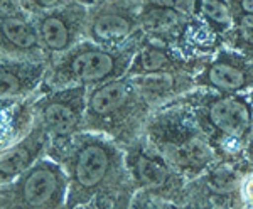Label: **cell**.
I'll return each instance as SVG.
<instances>
[{
  "mask_svg": "<svg viewBox=\"0 0 253 209\" xmlns=\"http://www.w3.org/2000/svg\"><path fill=\"white\" fill-rule=\"evenodd\" d=\"M22 2L27 9L41 14V12H47L52 9H58V7L68 5V3L78 2V0H22Z\"/></svg>",
  "mask_w": 253,
  "mask_h": 209,
  "instance_id": "cell-16",
  "label": "cell"
},
{
  "mask_svg": "<svg viewBox=\"0 0 253 209\" xmlns=\"http://www.w3.org/2000/svg\"><path fill=\"white\" fill-rule=\"evenodd\" d=\"M231 9L240 15H243L245 19H248V22H253V0H230Z\"/></svg>",
  "mask_w": 253,
  "mask_h": 209,
  "instance_id": "cell-17",
  "label": "cell"
},
{
  "mask_svg": "<svg viewBox=\"0 0 253 209\" xmlns=\"http://www.w3.org/2000/svg\"><path fill=\"white\" fill-rule=\"evenodd\" d=\"M199 10L211 26L228 29L233 24V9L230 0H199Z\"/></svg>",
  "mask_w": 253,
  "mask_h": 209,
  "instance_id": "cell-13",
  "label": "cell"
},
{
  "mask_svg": "<svg viewBox=\"0 0 253 209\" xmlns=\"http://www.w3.org/2000/svg\"><path fill=\"white\" fill-rule=\"evenodd\" d=\"M113 161V150L105 142L98 138L80 140L69 159V170L75 187L83 192L96 189L112 172Z\"/></svg>",
  "mask_w": 253,
  "mask_h": 209,
  "instance_id": "cell-3",
  "label": "cell"
},
{
  "mask_svg": "<svg viewBox=\"0 0 253 209\" xmlns=\"http://www.w3.org/2000/svg\"><path fill=\"white\" fill-rule=\"evenodd\" d=\"M133 88L124 80H112L100 84L88 98V115L95 122H113L128 106Z\"/></svg>",
  "mask_w": 253,
  "mask_h": 209,
  "instance_id": "cell-10",
  "label": "cell"
},
{
  "mask_svg": "<svg viewBox=\"0 0 253 209\" xmlns=\"http://www.w3.org/2000/svg\"><path fill=\"white\" fill-rule=\"evenodd\" d=\"M81 106L83 96L81 89H66V91L54 93L44 101L38 103L39 124L52 137H69L81 122Z\"/></svg>",
  "mask_w": 253,
  "mask_h": 209,
  "instance_id": "cell-6",
  "label": "cell"
},
{
  "mask_svg": "<svg viewBox=\"0 0 253 209\" xmlns=\"http://www.w3.org/2000/svg\"><path fill=\"white\" fill-rule=\"evenodd\" d=\"M208 83L223 91H238L247 83V76L238 66L228 63H214L206 73Z\"/></svg>",
  "mask_w": 253,
  "mask_h": 209,
  "instance_id": "cell-12",
  "label": "cell"
},
{
  "mask_svg": "<svg viewBox=\"0 0 253 209\" xmlns=\"http://www.w3.org/2000/svg\"><path fill=\"white\" fill-rule=\"evenodd\" d=\"M169 63V57L162 49L147 46L137 54L133 61L132 73H140V75H150V73H161V69Z\"/></svg>",
  "mask_w": 253,
  "mask_h": 209,
  "instance_id": "cell-14",
  "label": "cell"
},
{
  "mask_svg": "<svg viewBox=\"0 0 253 209\" xmlns=\"http://www.w3.org/2000/svg\"><path fill=\"white\" fill-rule=\"evenodd\" d=\"M86 19V7L80 2L58 7L36 15V29L41 39V44L47 52H64Z\"/></svg>",
  "mask_w": 253,
  "mask_h": 209,
  "instance_id": "cell-4",
  "label": "cell"
},
{
  "mask_svg": "<svg viewBox=\"0 0 253 209\" xmlns=\"http://www.w3.org/2000/svg\"><path fill=\"white\" fill-rule=\"evenodd\" d=\"M44 54L34 20L26 14H0V59L39 61Z\"/></svg>",
  "mask_w": 253,
  "mask_h": 209,
  "instance_id": "cell-5",
  "label": "cell"
},
{
  "mask_svg": "<svg viewBox=\"0 0 253 209\" xmlns=\"http://www.w3.org/2000/svg\"><path fill=\"white\" fill-rule=\"evenodd\" d=\"M22 0H0V14H19Z\"/></svg>",
  "mask_w": 253,
  "mask_h": 209,
  "instance_id": "cell-18",
  "label": "cell"
},
{
  "mask_svg": "<svg viewBox=\"0 0 253 209\" xmlns=\"http://www.w3.org/2000/svg\"><path fill=\"white\" fill-rule=\"evenodd\" d=\"M47 142V132L42 125H36L26 137L0 152V184L19 177L39 161Z\"/></svg>",
  "mask_w": 253,
  "mask_h": 209,
  "instance_id": "cell-8",
  "label": "cell"
},
{
  "mask_svg": "<svg viewBox=\"0 0 253 209\" xmlns=\"http://www.w3.org/2000/svg\"><path fill=\"white\" fill-rule=\"evenodd\" d=\"M210 122L228 137L240 138L250 130L252 113L242 98H223L214 101L208 112Z\"/></svg>",
  "mask_w": 253,
  "mask_h": 209,
  "instance_id": "cell-11",
  "label": "cell"
},
{
  "mask_svg": "<svg viewBox=\"0 0 253 209\" xmlns=\"http://www.w3.org/2000/svg\"><path fill=\"white\" fill-rule=\"evenodd\" d=\"M125 61L115 51L107 47L84 44L69 51L64 59L56 66L51 75L49 83H81L95 84L107 83L113 76H117L125 66Z\"/></svg>",
  "mask_w": 253,
  "mask_h": 209,
  "instance_id": "cell-2",
  "label": "cell"
},
{
  "mask_svg": "<svg viewBox=\"0 0 253 209\" xmlns=\"http://www.w3.org/2000/svg\"><path fill=\"white\" fill-rule=\"evenodd\" d=\"M133 167H135L137 177L140 179L145 186H149V187L164 186V182L167 179V172L159 162L145 157V155H137L135 162H133Z\"/></svg>",
  "mask_w": 253,
  "mask_h": 209,
  "instance_id": "cell-15",
  "label": "cell"
},
{
  "mask_svg": "<svg viewBox=\"0 0 253 209\" xmlns=\"http://www.w3.org/2000/svg\"><path fill=\"white\" fill-rule=\"evenodd\" d=\"M64 184L59 166L39 159L19 177L0 184V209H58Z\"/></svg>",
  "mask_w": 253,
  "mask_h": 209,
  "instance_id": "cell-1",
  "label": "cell"
},
{
  "mask_svg": "<svg viewBox=\"0 0 253 209\" xmlns=\"http://www.w3.org/2000/svg\"><path fill=\"white\" fill-rule=\"evenodd\" d=\"M44 76L42 61L0 59V105H14L29 95Z\"/></svg>",
  "mask_w": 253,
  "mask_h": 209,
  "instance_id": "cell-7",
  "label": "cell"
},
{
  "mask_svg": "<svg viewBox=\"0 0 253 209\" xmlns=\"http://www.w3.org/2000/svg\"><path fill=\"white\" fill-rule=\"evenodd\" d=\"M248 140H250V143H252V147H253V120H252L250 130H248Z\"/></svg>",
  "mask_w": 253,
  "mask_h": 209,
  "instance_id": "cell-19",
  "label": "cell"
},
{
  "mask_svg": "<svg viewBox=\"0 0 253 209\" xmlns=\"http://www.w3.org/2000/svg\"><path fill=\"white\" fill-rule=\"evenodd\" d=\"M135 29V19L132 12L124 7H103L96 10L89 20L91 39L103 46H115L132 36Z\"/></svg>",
  "mask_w": 253,
  "mask_h": 209,
  "instance_id": "cell-9",
  "label": "cell"
}]
</instances>
